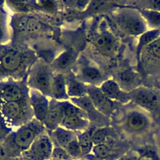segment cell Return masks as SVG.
<instances>
[{
	"mask_svg": "<svg viewBox=\"0 0 160 160\" xmlns=\"http://www.w3.org/2000/svg\"><path fill=\"white\" fill-rule=\"evenodd\" d=\"M67 95L70 98H80L87 95V85L78 79H66Z\"/></svg>",
	"mask_w": 160,
	"mask_h": 160,
	"instance_id": "603a6c76",
	"label": "cell"
},
{
	"mask_svg": "<svg viewBox=\"0 0 160 160\" xmlns=\"http://www.w3.org/2000/svg\"><path fill=\"white\" fill-rule=\"evenodd\" d=\"M111 78L123 91L127 92L143 85V78L135 66L120 68L113 73Z\"/></svg>",
	"mask_w": 160,
	"mask_h": 160,
	"instance_id": "ba28073f",
	"label": "cell"
},
{
	"mask_svg": "<svg viewBox=\"0 0 160 160\" xmlns=\"http://www.w3.org/2000/svg\"><path fill=\"white\" fill-rule=\"evenodd\" d=\"M42 28V24L36 17L28 16L26 24V32L28 34H33L39 32Z\"/></svg>",
	"mask_w": 160,
	"mask_h": 160,
	"instance_id": "f546056e",
	"label": "cell"
},
{
	"mask_svg": "<svg viewBox=\"0 0 160 160\" xmlns=\"http://www.w3.org/2000/svg\"><path fill=\"white\" fill-rule=\"evenodd\" d=\"M110 119V126L131 149L154 145L153 136L157 124L149 113L132 102L120 104Z\"/></svg>",
	"mask_w": 160,
	"mask_h": 160,
	"instance_id": "6da1fadb",
	"label": "cell"
},
{
	"mask_svg": "<svg viewBox=\"0 0 160 160\" xmlns=\"http://www.w3.org/2000/svg\"><path fill=\"white\" fill-rule=\"evenodd\" d=\"M22 57L21 53L15 49H10L4 54L1 59L3 67L8 71H14L21 66Z\"/></svg>",
	"mask_w": 160,
	"mask_h": 160,
	"instance_id": "44dd1931",
	"label": "cell"
},
{
	"mask_svg": "<svg viewBox=\"0 0 160 160\" xmlns=\"http://www.w3.org/2000/svg\"><path fill=\"white\" fill-rule=\"evenodd\" d=\"M51 160H52V159H51Z\"/></svg>",
	"mask_w": 160,
	"mask_h": 160,
	"instance_id": "b9f144b4",
	"label": "cell"
},
{
	"mask_svg": "<svg viewBox=\"0 0 160 160\" xmlns=\"http://www.w3.org/2000/svg\"><path fill=\"white\" fill-rule=\"evenodd\" d=\"M45 128L44 125L36 119L24 123L13 134V145L21 154L30 147L38 136L45 132Z\"/></svg>",
	"mask_w": 160,
	"mask_h": 160,
	"instance_id": "277c9868",
	"label": "cell"
},
{
	"mask_svg": "<svg viewBox=\"0 0 160 160\" xmlns=\"http://www.w3.org/2000/svg\"><path fill=\"white\" fill-rule=\"evenodd\" d=\"M143 85L155 88L160 92V74L144 78Z\"/></svg>",
	"mask_w": 160,
	"mask_h": 160,
	"instance_id": "d6a6232c",
	"label": "cell"
},
{
	"mask_svg": "<svg viewBox=\"0 0 160 160\" xmlns=\"http://www.w3.org/2000/svg\"><path fill=\"white\" fill-rule=\"evenodd\" d=\"M29 101L35 119L43 124L50 107L48 98L40 92L31 89L29 92Z\"/></svg>",
	"mask_w": 160,
	"mask_h": 160,
	"instance_id": "4fadbf2b",
	"label": "cell"
},
{
	"mask_svg": "<svg viewBox=\"0 0 160 160\" xmlns=\"http://www.w3.org/2000/svg\"><path fill=\"white\" fill-rule=\"evenodd\" d=\"M137 69L143 79L160 74V37L142 50Z\"/></svg>",
	"mask_w": 160,
	"mask_h": 160,
	"instance_id": "5b68a950",
	"label": "cell"
},
{
	"mask_svg": "<svg viewBox=\"0 0 160 160\" xmlns=\"http://www.w3.org/2000/svg\"><path fill=\"white\" fill-rule=\"evenodd\" d=\"M157 160H159V159H157Z\"/></svg>",
	"mask_w": 160,
	"mask_h": 160,
	"instance_id": "60d3db41",
	"label": "cell"
},
{
	"mask_svg": "<svg viewBox=\"0 0 160 160\" xmlns=\"http://www.w3.org/2000/svg\"><path fill=\"white\" fill-rule=\"evenodd\" d=\"M53 75L50 68L43 64H37L32 70L28 83L32 89L40 92L46 97H51V86Z\"/></svg>",
	"mask_w": 160,
	"mask_h": 160,
	"instance_id": "9c48e42d",
	"label": "cell"
},
{
	"mask_svg": "<svg viewBox=\"0 0 160 160\" xmlns=\"http://www.w3.org/2000/svg\"><path fill=\"white\" fill-rule=\"evenodd\" d=\"M102 92L112 101L120 104L130 102L129 92L123 91L119 85L112 78L105 80L99 86Z\"/></svg>",
	"mask_w": 160,
	"mask_h": 160,
	"instance_id": "2e32d148",
	"label": "cell"
},
{
	"mask_svg": "<svg viewBox=\"0 0 160 160\" xmlns=\"http://www.w3.org/2000/svg\"><path fill=\"white\" fill-rule=\"evenodd\" d=\"M51 159L52 160H73L68 154V152H67L65 148L59 147V146H54Z\"/></svg>",
	"mask_w": 160,
	"mask_h": 160,
	"instance_id": "4dcf8cb0",
	"label": "cell"
},
{
	"mask_svg": "<svg viewBox=\"0 0 160 160\" xmlns=\"http://www.w3.org/2000/svg\"><path fill=\"white\" fill-rule=\"evenodd\" d=\"M130 101L149 113L157 126L160 124V92L156 88L141 86L129 92Z\"/></svg>",
	"mask_w": 160,
	"mask_h": 160,
	"instance_id": "3957f363",
	"label": "cell"
},
{
	"mask_svg": "<svg viewBox=\"0 0 160 160\" xmlns=\"http://www.w3.org/2000/svg\"><path fill=\"white\" fill-rule=\"evenodd\" d=\"M82 159H85V160H105V159H102V158H98L95 156H94L93 154H87L85 156H83L82 158Z\"/></svg>",
	"mask_w": 160,
	"mask_h": 160,
	"instance_id": "74e56055",
	"label": "cell"
},
{
	"mask_svg": "<svg viewBox=\"0 0 160 160\" xmlns=\"http://www.w3.org/2000/svg\"><path fill=\"white\" fill-rule=\"evenodd\" d=\"M28 16L21 15L17 17L15 19L14 24L15 28L19 32L26 33V24Z\"/></svg>",
	"mask_w": 160,
	"mask_h": 160,
	"instance_id": "836d02e7",
	"label": "cell"
},
{
	"mask_svg": "<svg viewBox=\"0 0 160 160\" xmlns=\"http://www.w3.org/2000/svg\"><path fill=\"white\" fill-rule=\"evenodd\" d=\"M119 160H154L139 154L136 151L131 149Z\"/></svg>",
	"mask_w": 160,
	"mask_h": 160,
	"instance_id": "1f68e13d",
	"label": "cell"
},
{
	"mask_svg": "<svg viewBox=\"0 0 160 160\" xmlns=\"http://www.w3.org/2000/svg\"><path fill=\"white\" fill-rule=\"evenodd\" d=\"M90 122L87 118L80 116H66L62 120L60 126L68 130L80 132L87 129L90 126Z\"/></svg>",
	"mask_w": 160,
	"mask_h": 160,
	"instance_id": "e0dca14e",
	"label": "cell"
},
{
	"mask_svg": "<svg viewBox=\"0 0 160 160\" xmlns=\"http://www.w3.org/2000/svg\"><path fill=\"white\" fill-rule=\"evenodd\" d=\"M105 16L112 29L135 48L138 38L147 31L139 11L134 8L120 6Z\"/></svg>",
	"mask_w": 160,
	"mask_h": 160,
	"instance_id": "7a4b0ae2",
	"label": "cell"
},
{
	"mask_svg": "<svg viewBox=\"0 0 160 160\" xmlns=\"http://www.w3.org/2000/svg\"><path fill=\"white\" fill-rule=\"evenodd\" d=\"M119 136L114 128L110 126L95 128L92 134V141L94 145L104 143L110 136Z\"/></svg>",
	"mask_w": 160,
	"mask_h": 160,
	"instance_id": "83f0119b",
	"label": "cell"
},
{
	"mask_svg": "<svg viewBox=\"0 0 160 160\" xmlns=\"http://www.w3.org/2000/svg\"><path fill=\"white\" fill-rule=\"evenodd\" d=\"M65 116L63 101H57L52 99L50 101L48 112L43 125L50 131L59 127Z\"/></svg>",
	"mask_w": 160,
	"mask_h": 160,
	"instance_id": "5bb4252c",
	"label": "cell"
},
{
	"mask_svg": "<svg viewBox=\"0 0 160 160\" xmlns=\"http://www.w3.org/2000/svg\"><path fill=\"white\" fill-rule=\"evenodd\" d=\"M159 37H160L159 30H147L138 38L135 48V54L137 66L142 50Z\"/></svg>",
	"mask_w": 160,
	"mask_h": 160,
	"instance_id": "d6986e66",
	"label": "cell"
},
{
	"mask_svg": "<svg viewBox=\"0 0 160 160\" xmlns=\"http://www.w3.org/2000/svg\"><path fill=\"white\" fill-rule=\"evenodd\" d=\"M96 127L90 126L85 131L77 134V139L83 157L91 154L94 144L92 141V134Z\"/></svg>",
	"mask_w": 160,
	"mask_h": 160,
	"instance_id": "cb8c5ba5",
	"label": "cell"
},
{
	"mask_svg": "<svg viewBox=\"0 0 160 160\" xmlns=\"http://www.w3.org/2000/svg\"><path fill=\"white\" fill-rule=\"evenodd\" d=\"M131 149L129 142L119 136H110L104 143L94 145L92 154L105 160H119Z\"/></svg>",
	"mask_w": 160,
	"mask_h": 160,
	"instance_id": "8992f818",
	"label": "cell"
},
{
	"mask_svg": "<svg viewBox=\"0 0 160 160\" xmlns=\"http://www.w3.org/2000/svg\"><path fill=\"white\" fill-rule=\"evenodd\" d=\"M23 97V91L16 84L6 85L0 91L1 102H21Z\"/></svg>",
	"mask_w": 160,
	"mask_h": 160,
	"instance_id": "7402d4cb",
	"label": "cell"
},
{
	"mask_svg": "<svg viewBox=\"0 0 160 160\" xmlns=\"http://www.w3.org/2000/svg\"><path fill=\"white\" fill-rule=\"evenodd\" d=\"M70 101L86 112L90 122H92V126L99 128L110 125V118L102 114L95 108L87 95L80 98H70Z\"/></svg>",
	"mask_w": 160,
	"mask_h": 160,
	"instance_id": "8fae6325",
	"label": "cell"
},
{
	"mask_svg": "<svg viewBox=\"0 0 160 160\" xmlns=\"http://www.w3.org/2000/svg\"><path fill=\"white\" fill-rule=\"evenodd\" d=\"M142 17L147 30L160 31V11L137 9Z\"/></svg>",
	"mask_w": 160,
	"mask_h": 160,
	"instance_id": "4316f807",
	"label": "cell"
},
{
	"mask_svg": "<svg viewBox=\"0 0 160 160\" xmlns=\"http://www.w3.org/2000/svg\"><path fill=\"white\" fill-rule=\"evenodd\" d=\"M24 110L20 102H1L0 116L8 124L18 125L23 118Z\"/></svg>",
	"mask_w": 160,
	"mask_h": 160,
	"instance_id": "9a60e30c",
	"label": "cell"
},
{
	"mask_svg": "<svg viewBox=\"0 0 160 160\" xmlns=\"http://www.w3.org/2000/svg\"><path fill=\"white\" fill-rule=\"evenodd\" d=\"M53 148L50 136L44 132L37 137L27 150L20 154V158L24 160H51Z\"/></svg>",
	"mask_w": 160,
	"mask_h": 160,
	"instance_id": "52a82bcc",
	"label": "cell"
},
{
	"mask_svg": "<svg viewBox=\"0 0 160 160\" xmlns=\"http://www.w3.org/2000/svg\"><path fill=\"white\" fill-rule=\"evenodd\" d=\"M108 78H110L96 62L87 61L80 68L78 80L87 85L99 87Z\"/></svg>",
	"mask_w": 160,
	"mask_h": 160,
	"instance_id": "7c38bea8",
	"label": "cell"
},
{
	"mask_svg": "<svg viewBox=\"0 0 160 160\" xmlns=\"http://www.w3.org/2000/svg\"><path fill=\"white\" fill-rule=\"evenodd\" d=\"M11 160H19V158H12V159Z\"/></svg>",
	"mask_w": 160,
	"mask_h": 160,
	"instance_id": "f35d334b",
	"label": "cell"
},
{
	"mask_svg": "<svg viewBox=\"0 0 160 160\" xmlns=\"http://www.w3.org/2000/svg\"><path fill=\"white\" fill-rule=\"evenodd\" d=\"M123 6L137 9L160 11V0H122Z\"/></svg>",
	"mask_w": 160,
	"mask_h": 160,
	"instance_id": "484cf974",
	"label": "cell"
},
{
	"mask_svg": "<svg viewBox=\"0 0 160 160\" xmlns=\"http://www.w3.org/2000/svg\"><path fill=\"white\" fill-rule=\"evenodd\" d=\"M51 97L57 101H68L66 79L62 74L53 75L51 86Z\"/></svg>",
	"mask_w": 160,
	"mask_h": 160,
	"instance_id": "ac0fdd59",
	"label": "cell"
},
{
	"mask_svg": "<svg viewBox=\"0 0 160 160\" xmlns=\"http://www.w3.org/2000/svg\"><path fill=\"white\" fill-rule=\"evenodd\" d=\"M19 160H24V159H21V158H19Z\"/></svg>",
	"mask_w": 160,
	"mask_h": 160,
	"instance_id": "ab89813d",
	"label": "cell"
},
{
	"mask_svg": "<svg viewBox=\"0 0 160 160\" xmlns=\"http://www.w3.org/2000/svg\"><path fill=\"white\" fill-rule=\"evenodd\" d=\"M9 156V152L8 149L0 145V160H8Z\"/></svg>",
	"mask_w": 160,
	"mask_h": 160,
	"instance_id": "8d00e7d4",
	"label": "cell"
},
{
	"mask_svg": "<svg viewBox=\"0 0 160 160\" xmlns=\"http://www.w3.org/2000/svg\"><path fill=\"white\" fill-rule=\"evenodd\" d=\"M87 96L95 108L102 114L110 118L120 103L112 101L105 95L99 87L87 85Z\"/></svg>",
	"mask_w": 160,
	"mask_h": 160,
	"instance_id": "30bf717a",
	"label": "cell"
},
{
	"mask_svg": "<svg viewBox=\"0 0 160 160\" xmlns=\"http://www.w3.org/2000/svg\"><path fill=\"white\" fill-rule=\"evenodd\" d=\"M8 2L13 8L19 11H26L29 6L24 1H9Z\"/></svg>",
	"mask_w": 160,
	"mask_h": 160,
	"instance_id": "d590c367",
	"label": "cell"
},
{
	"mask_svg": "<svg viewBox=\"0 0 160 160\" xmlns=\"http://www.w3.org/2000/svg\"><path fill=\"white\" fill-rule=\"evenodd\" d=\"M77 57V53L74 50H65L54 60L53 66L59 70H65L74 63Z\"/></svg>",
	"mask_w": 160,
	"mask_h": 160,
	"instance_id": "d4e9b609",
	"label": "cell"
},
{
	"mask_svg": "<svg viewBox=\"0 0 160 160\" xmlns=\"http://www.w3.org/2000/svg\"><path fill=\"white\" fill-rule=\"evenodd\" d=\"M52 135V141L56 143V146L65 148V146L73 139L77 137V133L61 126L58 127L55 130L51 131Z\"/></svg>",
	"mask_w": 160,
	"mask_h": 160,
	"instance_id": "ffe728a7",
	"label": "cell"
},
{
	"mask_svg": "<svg viewBox=\"0 0 160 160\" xmlns=\"http://www.w3.org/2000/svg\"><path fill=\"white\" fill-rule=\"evenodd\" d=\"M65 150L73 160H78L83 158L82 151L77 139V137L72 140L65 148Z\"/></svg>",
	"mask_w": 160,
	"mask_h": 160,
	"instance_id": "f1b7e54d",
	"label": "cell"
},
{
	"mask_svg": "<svg viewBox=\"0 0 160 160\" xmlns=\"http://www.w3.org/2000/svg\"><path fill=\"white\" fill-rule=\"evenodd\" d=\"M153 139L157 156L159 158V159L160 160V124L157 126V128L154 131Z\"/></svg>",
	"mask_w": 160,
	"mask_h": 160,
	"instance_id": "e575fe53",
	"label": "cell"
}]
</instances>
